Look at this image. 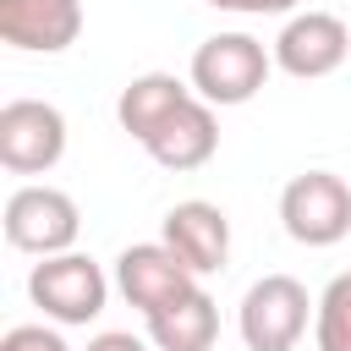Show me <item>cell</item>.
I'll return each mask as SVG.
<instances>
[{"instance_id": "1", "label": "cell", "mask_w": 351, "mask_h": 351, "mask_svg": "<svg viewBox=\"0 0 351 351\" xmlns=\"http://www.w3.org/2000/svg\"><path fill=\"white\" fill-rule=\"evenodd\" d=\"M274 71V49H263L252 33H214L192 49V93L214 110L258 99V88Z\"/></svg>"}, {"instance_id": "2", "label": "cell", "mask_w": 351, "mask_h": 351, "mask_svg": "<svg viewBox=\"0 0 351 351\" xmlns=\"http://www.w3.org/2000/svg\"><path fill=\"white\" fill-rule=\"evenodd\" d=\"M318 313V302L307 296L302 280L291 274H263L247 285L236 329L247 340V351H296V340L307 335V318Z\"/></svg>"}, {"instance_id": "3", "label": "cell", "mask_w": 351, "mask_h": 351, "mask_svg": "<svg viewBox=\"0 0 351 351\" xmlns=\"http://www.w3.org/2000/svg\"><path fill=\"white\" fill-rule=\"evenodd\" d=\"M27 296L55 324H93L104 313V302H110V280L88 252H55V258L33 263Z\"/></svg>"}, {"instance_id": "4", "label": "cell", "mask_w": 351, "mask_h": 351, "mask_svg": "<svg viewBox=\"0 0 351 351\" xmlns=\"http://www.w3.org/2000/svg\"><path fill=\"white\" fill-rule=\"evenodd\" d=\"M280 225L302 247H335L351 236V186L335 170H302L280 192Z\"/></svg>"}, {"instance_id": "5", "label": "cell", "mask_w": 351, "mask_h": 351, "mask_svg": "<svg viewBox=\"0 0 351 351\" xmlns=\"http://www.w3.org/2000/svg\"><path fill=\"white\" fill-rule=\"evenodd\" d=\"M5 241L16 247V252H33V258H55V252H71L77 247V236H82V214H77V203L60 192V186H38V181H27V186H16L11 197H5Z\"/></svg>"}, {"instance_id": "6", "label": "cell", "mask_w": 351, "mask_h": 351, "mask_svg": "<svg viewBox=\"0 0 351 351\" xmlns=\"http://www.w3.org/2000/svg\"><path fill=\"white\" fill-rule=\"evenodd\" d=\"M66 154V115L44 99L0 104V165L11 176H44Z\"/></svg>"}, {"instance_id": "7", "label": "cell", "mask_w": 351, "mask_h": 351, "mask_svg": "<svg viewBox=\"0 0 351 351\" xmlns=\"http://www.w3.org/2000/svg\"><path fill=\"white\" fill-rule=\"evenodd\" d=\"M346 55H351V27L335 11H296L274 38V66L285 77H302V82L340 71Z\"/></svg>"}, {"instance_id": "8", "label": "cell", "mask_w": 351, "mask_h": 351, "mask_svg": "<svg viewBox=\"0 0 351 351\" xmlns=\"http://www.w3.org/2000/svg\"><path fill=\"white\" fill-rule=\"evenodd\" d=\"M115 291L148 318V313H159L165 302L197 291V274H192L165 241H132V247L115 258Z\"/></svg>"}, {"instance_id": "9", "label": "cell", "mask_w": 351, "mask_h": 351, "mask_svg": "<svg viewBox=\"0 0 351 351\" xmlns=\"http://www.w3.org/2000/svg\"><path fill=\"white\" fill-rule=\"evenodd\" d=\"M159 241L203 280V274H219L225 258H230V219H225L219 203L186 197V203H176V208L165 214V236H159Z\"/></svg>"}, {"instance_id": "10", "label": "cell", "mask_w": 351, "mask_h": 351, "mask_svg": "<svg viewBox=\"0 0 351 351\" xmlns=\"http://www.w3.org/2000/svg\"><path fill=\"white\" fill-rule=\"evenodd\" d=\"M148 159L165 165V170H203L219 148V121H214V104L186 93L154 132H148Z\"/></svg>"}, {"instance_id": "11", "label": "cell", "mask_w": 351, "mask_h": 351, "mask_svg": "<svg viewBox=\"0 0 351 351\" xmlns=\"http://www.w3.org/2000/svg\"><path fill=\"white\" fill-rule=\"evenodd\" d=\"M82 33V0H0V38L27 55H60Z\"/></svg>"}, {"instance_id": "12", "label": "cell", "mask_w": 351, "mask_h": 351, "mask_svg": "<svg viewBox=\"0 0 351 351\" xmlns=\"http://www.w3.org/2000/svg\"><path fill=\"white\" fill-rule=\"evenodd\" d=\"M143 324H148V346L154 351H208L219 340V307H214V296L203 285L176 296V302H165Z\"/></svg>"}, {"instance_id": "13", "label": "cell", "mask_w": 351, "mask_h": 351, "mask_svg": "<svg viewBox=\"0 0 351 351\" xmlns=\"http://www.w3.org/2000/svg\"><path fill=\"white\" fill-rule=\"evenodd\" d=\"M186 93H192V82H181V77H170V71H143V77H132V82L121 88L115 121H121V132H132L137 143H148V132H154Z\"/></svg>"}, {"instance_id": "14", "label": "cell", "mask_w": 351, "mask_h": 351, "mask_svg": "<svg viewBox=\"0 0 351 351\" xmlns=\"http://www.w3.org/2000/svg\"><path fill=\"white\" fill-rule=\"evenodd\" d=\"M313 340L318 351H351V269L324 285L318 313H313Z\"/></svg>"}, {"instance_id": "15", "label": "cell", "mask_w": 351, "mask_h": 351, "mask_svg": "<svg viewBox=\"0 0 351 351\" xmlns=\"http://www.w3.org/2000/svg\"><path fill=\"white\" fill-rule=\"evenodd\" d=\"M0 351H71V346L55 329H44V324H16V329H5Z\"/></svg>"}, {"instance_id": "16", "label": "cell", "mask_w": 351, "mask_h": 351, "mask_svg": "<svg viewBox=\"0 0 351 351\" xmlns=\"http://www.w3.org/2000/svg\"><path fill=\"white\" fill-rule=\"evenodd\" d=\"M214 11H236V16H285L302 0H208Z\"/></svg>"}, {"instance_id": "17", "label": "cell", "mask_w": 351, "mask_h": 351, "mask_svg": "<svg viewBox=\"0 0 351 351\" xmlns=\"http://www.w3.org/2000/svg\"><path fill=\"white\" fill-rule=\"evenodd\" d=\"M88 351H148L132 329H104V335H93L88 340Z\"/></svg>"}]
</instances>
